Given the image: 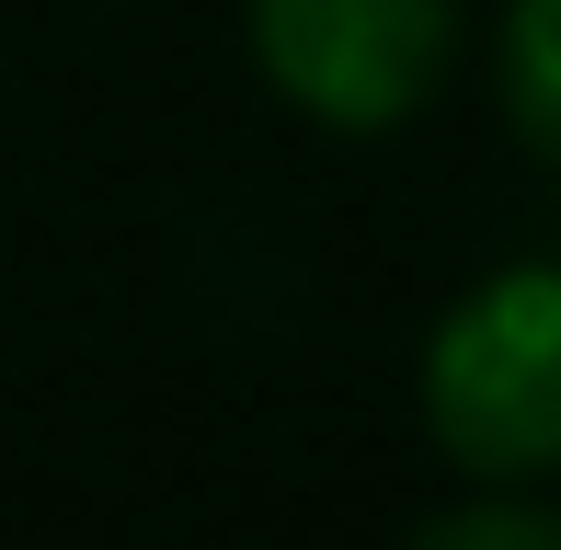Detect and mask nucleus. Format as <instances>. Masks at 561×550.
Listing matches in <instances>:
<instances>
[{
  "label": "nucleus",
  "mask_w": 561,
  "mask_h": 550,
  "mask_svg": "<svg viewBox=\"0 0 561 550\" xmlns=\"http://www.w3.org/2000/svg\"><path fill=\"white\" fill-rule=\"evenodd\" d=\"M424 436L470 482L561 470V264H493L424 333Z\"/></svg>",
  "instance_id": "1"
},
{
  "label": "nucleus",
  "mask_w": 561,
  "mask_h": 550,
  "mask_svg": "<svg viewBox=\"0 0 561 550\" xmlns=\"http://www.w3.org/2000/svg\"><path fill=\"white\" fill-rule=\"evenodd\" d=\"M458 0H252V69L333 138H390L436 104Z\"/></svg>",
  "instance_id": "2"
},
{
  "label": "nucleus",
  "mask_w": 561,
  "mask_h": 550,
  "mask_svg": "<svg viewBox=\"0 0 561 550\" xmlns=\"http://www.w3.org/2000/svg\"><path fill=\"white\" fill-rule=\"evenodd\" d=\"M504 115L561 172V0H516L504 12Z\"/></svg>",
  "instance_id": "3"
},
{
  "label": "nucleus",
  "mask_w": 561,
  "mask_h": 550,
  "mask_svg": "<svg viewBox=\"0 0 561 550\" xmlns=\"http://www.w3.org/2000/svg\"><path fill=\"white\" fill-rule=\"evenodd\" d=\"M413 550H561V516H550V505H516V493H493V505L436 516Z\"/></svg>",
  "instance_id": "4"
}]
</instances>
